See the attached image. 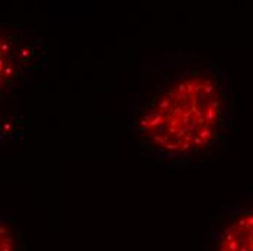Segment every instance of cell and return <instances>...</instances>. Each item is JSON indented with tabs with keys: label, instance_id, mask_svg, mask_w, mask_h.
<instances>
[{
	"label": "cell",
	"instance_id": "cell-1",
	"mask_svg": "<svg viewBox=\"0 0 253 251\" xmlns=\"http://www.w3.org/2000/svg\"><path fill=\"white\" fill-rule=\"evenodd\" d=\"M132 132L166 166L207 161L227 139L231 96L224 73L210 63H175L147 81L132 113Z\"/></svg>",
	"mask_w": 253,
	"mask_h": 251
},
{
	"label": "cell",
	"instance_id": "cell-2",
	"mask_svg": "<svg viewBox=\"0 0 253 251\" xmlns=\"http://www.w3.org/2000/svg\"><path fill=\"white\" fill-rule=\"evenodd\" d=\"M207 251H253V203L231 205L215 214Z\"/></svg>",
	"mask_w": 253,
	"mask_h": 251
},
{
	"label": "cell",
	"instance_id": "cell-3",
	"mask_svg": "<svg viewBox=\"0 0 253 251\" xmlns=\"http://www.w3.org/2000/svg\"><path fill=\"white\" fill-rule=\"evenodd\" d=\"M38 51L23 34L6 26L0 34V84L2 97L12 90L31 70L37 68Z\"/></svg>",
	"mask_w": 253,
	"mask_h": 251
},
{
	"label": "cell",
	"instance_id": "cell-4",
	"mask_svg": "<svg viewBox=\"0 0 253 251\" xmlns=\"http://www.w3.org/2000/svg\"><path fill=\"white\" fill-rule=\"evenodd\" d=\"M0 251H22L19 228L13 219L6 216L0 225Z\"/></svg>",
	"mask_w": 253,
	"mask_h": 251
}]
</instances>
